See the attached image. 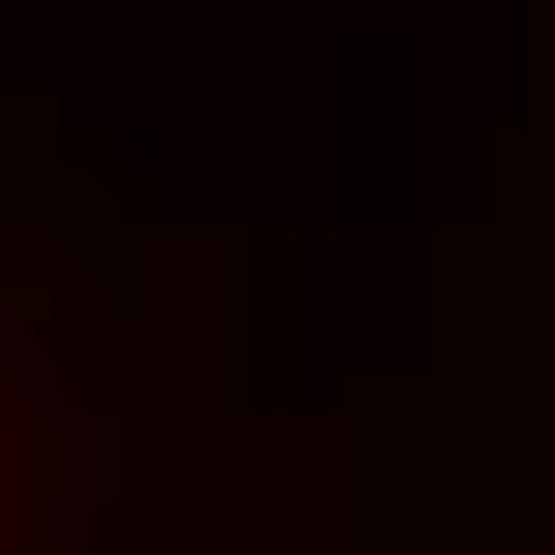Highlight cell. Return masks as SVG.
I'll return each mask as SVG.
<instances>
[{
	"mask_svg": "<svg viewBox=\"0 0 555 555\" xmlns=\"http://www.w3.org/2000/svg\"><path fill=\"white\" fill-rule=\"evenodd\" d=\"M0 555H72V414L12 320H0Z\"/></svg>",
	"mask_w": 555,
	"mask_h": 555,
	"instance_id": "obj_1",
	"label": "cell"
}]
</instances>
